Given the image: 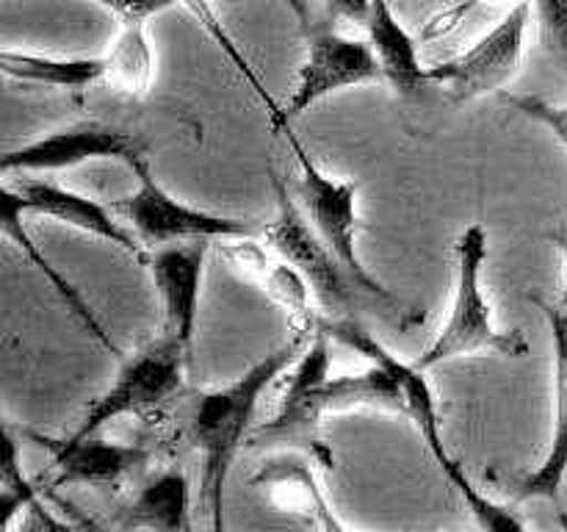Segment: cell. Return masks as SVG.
<instances>
[{"instance_id": "obj_1", "label": "cell", "mask_w": 567, "mask_h": 532, "mask_svg": "<svg viewBox=\"0 0 567 532\" xmlns=\"http://www.w3.org/2000/svg\"><path fill=\"white\" fill-rule=\"evenodd\" d=\"M313 332L293 330V336L277 349L255 360L241 377L203 391L188 416V436L203 458V499L208 508L210 526H225V488L238 449L252 438L255 416L266 388L299 358Z\"/></svg>"}, {"instance_id": "obj_2", "label": "cell", "mask_w": 567, "mask_h": 532, "mask_svg": "<svg viewBox=\"0 0 567 532\" xmlns=\"http://www.w3.org/2000/svg\"><path fill=\"white\" fill-rule=\"evenodd\" d=\"M319 327H324L332 336V341L343 344V347L354 349L358 355H363L365 360H380V364L391 366L393 375H396L399 386L404 391V416L415 424L421 441L426 443V449L432 452L435 463L441 466L443 477L452 482L454 491L463 497L465 508L471 510V515L476 519V524L485 526L493 532H513L524 530V519H520L515 510H509L507 504H498L496 499L487 497L485 491L471 482V477L465 474L463 466L454 460V454L449 452L446 441H443L441 432V416H437V397L432 382L426 380V369H419L415 364H404L399 355H393L380 338L371 330H365L354 316H341V319H319Z\"/></svg>"}, {"instance_id": "obj_3", "label": "cell", "mask_w": 567, "mask_h": 532, "mask_svg": "<svg viewBox=\"0 0 567 532\" xmlns=\"http://www.w3.org/2000/svg\"><path fill=\"white\" fill-rule=\"evenodd\" d=\"M487 231L474 222L465 227L454 244V297L446 325L441 327L430 347L413 360L419 369H435L457 358L496 352L507 358H524L529 341L520 330H502L493 316V305L485 294Z\"/></svg>"}, {"instance_id": "obj_4", "label": "cell", "mask_w": 567, "mask_h": 532, "mask_svg": "<svg viewBox=\"0 0 567 532\" xmlns=\"http://www.w3.org/2000/svg\"><path fill=\"white\" fill-rule=\"evenodd\" d=\"M280 133L286 136L288 147L297 155L299 164V197H302V208L308 214L310 225L316 227L321 238H324L327 247L336 253V258L341 260L343 269L352 275V280L358 283L360 291L369 297V303L380 305L385 310V316H391L396 325L413 327L419 325L424 316L415 308L404 305L391 288L382 286L374 275H371L369 266L363 264L358 249V231H360V216H358V183L341 181V177H332L330 172L321 170L313 161V155L305 150V144L299 142L297 133H293L291 122L280 127Z\"/></svg>"}, {"instance_id": "obj_5", "label": "cell", "mask_w": 567, "mask_h": 532, "mask_svg": "<svg viewBox=\"0 0 567 532\" xmlns=\"http://www.w3.org/2000/svg\"><path fill=\"white\" fill-rule=\"evenodd\" d=\"M354 410H382V413L404 416V391L391 366L369 360V369L358 371V375L327 377L321 386L310 388V391L280 399L277 413L266 424H260L249 441L258 447L305 443L308 449L330 454V449L316 438L321 421L327 416L354 413Z\"/></svg>"}, {"instance_id": "obj_6", "label": "cell", "mask_w": 567, "mask_h": 532, "mask_svg": "<svg viewBox=\"0 0 567 532\" xmlns=\"http://www.w3.org/2000/svg\"><path fill=\"white\" fill-rule=\"evenodd\" d=\"M138 186L127 197L111 200V208L122 216L127 227L142 238L147 249L183 242H227L241 236H264V227L244 216L216 214L177 200L169 188L161 186L150 172L147 161L133 170Z\"/></svg>"}, {"instance_id": "obj_7", "label": "cell", "mask_w": 567, "mask_h": 532, "mask_svg": "<svg viewBox=\"0 0 567 532\" xmlns=\"http://www.w3.org/2000/svg\"><path fill=\"white\" fill-rule=\"evenodd\" d=\"M188 355L192 352L161 336L158 341L144 347L133 358H122L120 375L114 377V382L97 399L89 402V408L78 419L75 430L61 438L55 447L97 436L125 416H144L158 410L161 405L169 402L181 391L183 380H186Z\"/></svg>"}, {"instance_id": "obj_8", "label": "cell", "mask_w": 567, "mask_h": 532, "mask_svg": "<svg viewBox=\"0 0 567 532\" xmlns=\"http://www.w3.org/2000/svg\"><path fill=\"white\" fill-rule=\"evenodd\" d=\"M271 186L277 194V216L275 222L264 225L260 238L302 272L305 280L313 288L321 319H341L358 305L369 303V297L360 291L352 275L336 258V253L327 247L324 238L310 225L302 205L288 194L286 181L275 170H271Z\"/></svg>"}, {"instance_id": "obj_9", "label": "cell", "mask_w": 567, "mask_h": 532, "mask_svg": "<svg viewBox=\"0 0 567 532\" xmlns=\"http://www.w3.org/2000/svg\"><path fill=\"white\" fill-rule=\"evenodd\" d=\"M535 20L532 0H518L474 48L430 66L426 75L437 83L452 105H468L485 94L502 92L520 72L526 55V33Z\"/></svg>"}, {"instance_id": "obj_10", "label": "cell", "mask_w": 567, "mask_h": 532, "mask_svg": "<svg viewBox=\"0 0 567 532\" xmlns=\"http://www.w3.org/2000/svg\"><path fill=\"white\" fill-rule=\"evenodd\" d=\"M89 161H120L133 172L142 161H147V153H144V144L131 133L116 131L103 122H78V125L59 127L9 150L0 161V172L3 177L61 172L75 170Z\"/></svg>"}, {"instance_id": "obj_11", "label": "cell", "mask_w": 567, "mask_h": 532, "mask_svg": "<svg viewBox=\"0 0 567 532\" xmlns=\"http://www.w3.org/2000/svg\"><path fill=\"white\" fill-rule=\"evenodd\" d=\"M369 83H385L369 39L343 37L330 28L316 31L308 39V55L297 72L291 98L282 105V125L310 111L330 94L343 92V89L369 86Z\"/></svg>"}, {"instance_id": "obj_12", "label": "cell", "mask_w": 567, "mask_h": 532, "mask_svg": "<svg viewBox=\"0 0 567 532\" xmlns=\"http://www.w3.org/2000/svg\"><path fill=\"white\" fill-rule=\"evenodd\" d=\"M210 242L166 244L150 253L147 269L161 303V336L192 352Z\"/></svg>"}, {"instance_id": "obj_13", "label": "cell", "mask_w": 567, "mask_h": 532, "mask_svg": "<svg viewBox=\"0 0 567 532\" xmlns=\"http://www.w3.org/2000/svg\"><path fill=\"white\" fill-rule=\"evenodd\" d=\"M330 466V454L316 449H280L264 458V463L249 477V485L282 513L299 515L319 530H343L319 480V469Z\"/></svg>"}, {"instance_id": "obj_14", "label": "cell", "mask_w": 567, "mask_h": 532, "mask_svg": "<svg viewBox=\"0 0 567 532\" xmlns=\"http://www.w3.org/2000/svg\"><path fill=\"white\" fill-rule=\"evenodd\" d=\"M258 238L260 236L227 238L221 255L230 264V269L252 280L271 303L286 310L293 330L313 332L321 319V314L316 310L319 305H316L313 288H310V283L305 280V275L291 260L275 253L269 244H260Z\"/></svg>"}, {"instance_id": "obj_15", "label": "cell", "mask_w": 567, "mask_h": 532, "mask_svg": "<svg viewBox=\"0 0 567 532\" xmlns=\"http://www.w3.org/2000/svg\"><path fill=\"white\" fill-rule=\"evenodd\" d=\"M14 192L25 205L28 216H44V219H55L66 227H75V231L103 238V242L114 244L116 249H122L131 258L147 264V247L122 222V216L111 208V203H97V200L59 186L53 181H22L17 183Z\"/></svg>"}, {"instance_id": "obj_16", "label": "cell", "mask_w": 567, "mask_h": 532, "mask_svg": "<svg viewBox=\"0 0 567 532\" xmlns=\"http://www.w3.org/2000/svg\"><path fill=\"white\" fill-rule=\"evenodd\" d=\"M540 308L546 314L548 330H551L554 352L551 438H548V449L540 466L515 485V502H529V499L559 502V491H563L567 477V314L559 305L540 303Z\"/></svg>"}, {"instance_id": "obj_17", "label": "cell", "mask_w": 567, "mask_h": 532, "mask_svg": "<svg viewBox=\"0 0 567 532\" xmlns=\"http://www.w3.org/2000/svg\"><path fill=\"white\" fill-rule=\"evenodd\" d=\"M147 463V452L131 443L109 441L103 432L89 436L78 443H64L53 447V485H86L97 491H111V488L125 485L127 477L136 474Z\"/></svg>"}, {"instance_id": "obj_18", "label": "cell", "mask_w": 567, "mask_h": 532, "mask_svg": "<svg viewBox=\"0 0 567 532\" xmlns=\"http://www.w3.org/2000/svg\"><path fill=\"white\" fill-rule=\"evenodd\" d=\"M365 39H369L374 59L380 64L382 78L399 98H415L430 75V66L421 64L419 44L413 33L402 25L393 11L391 0H374L369 22H365Z\"/></svg>"}, {"instance_id": "obj_19", "label": "cell", "mask_w": 567, "mask_h": 532, "mask_svg": "<svg viewBox=\"0 0 567 532\" xmlns=\"http://www.w3.org/2000/svg\"><path fill=\"white\" fill-rule=\"evenodd\" d=\"M25 216H28V211H25V205H22V200L17 197L14 186H11L9 181H3V188H0V222H3L6 238H11V242L20 247V253H25V258L37 266L39 275H42L44 280L50 283V288L59 294V299L66 305V310H72V316H75V319L86 327L89 336L97 338V341L103 344L111 355H116V358L122 360V352H120V347L114 344V338L105 332V327L100 325L97 316L92 314V308L83 303V297L75 291V286H72V283L61 275V272H55V266L50 264L42 253H39V247L33 244L31 233H28L25 222H22Z\"/></svg>"}, {"instance_id": "obj_20", "label": "cell", "mask_w": 567, "mask_h": 532, "mask_svg": "<svg viewBox=\"0 0 567 532\" xmlns=\"http://www.w3.org/2000/svg\"><path fill=\"white\" fill-rule=\"evenodd\" d=\"M125 530H192V482L186 469L172 466L133 497L120 521Z\"/></svg>"}, {"instance_id": "obj_21", "label": "cell", "mask_w": 567, "mask_h": 532, "mask_svg": "<svg viewBox=\"0 0 567 532\" xmlns=\"http://www.w3.org/2000/svg\"><path fill=\"white\" fill-rule=\"evenodd\" d=\"M0 70L20 83L50 89H89L105 83V55H48L3 50Z\"/></svg>"}, {"instance_id": "obj_22", "label": "cell", "mask_w": 567, "mask_h": 532, "mask_svg": "<svg viewBox=\"0 0 567 532\" xmlns=\"http://www.w3.org/2000/svg\"><path fill=\"white\" fill-rule=\"evenodd\" d=\"M105 55V86L125 98H147L155 83V50L147 22H127Z\"/></svg>"}, {"instance_id": "obj_23", "label": "cell", "mask_w": 567, "mask_h": 532, "mask_svg": "<svg viewBox=\"0 0 567 532\" xmlns=\"http://www.w3.org/2000/svg\"><path fill=\"white\" fill-rule=\"evenodd\" d=\"M177 6H183V9H186L188 14L199 22V28H203V31L208 33L216 44H219L221 53L227 55V61L236 66L238 75L249 83V89H252V92L258 94L260 103L266 105L271 125L280 127L282 125V105L271 98V92L266 89V83L260 81V75H258V70L252 66V61L247 59V53H244L241 44H238L236 39H233V33L227 31L225 20H221L219 11H216L214 0H177Z\"/></svg>"}, {"instance_id": "obj_24", "label": "cell", "mask_w": 567, "mask_h": 532, "mask_svg": "<svg viewBox=\"0 0 567 532\" xmlns=\"http://www.w3.org/2000/svg\"><path fill=\"white\" fill-rule=\"evenodd\" d=\"M532 6L543 48L567 75V0H532Z\"/></svg>"}, {"instance_id": "obj_25", "label": "cell", "mask_w": 567, "mask_h": 532, "mask_svg": "<svg viewBox=\"0 0 567 532\" xmlns=\"http://www.w3.org/2000/svg\"><path fill=\"white\" fill-rule=\"evenodd\" d=\"M504 103L513 105L515 111H520L529 120H535L537 125L548 127L554 139L567 147V105L535 98V94H504Z\"/></svg>"}, {"instance_id": "obj_26", "label": "cell", "mask_w": 567, "mask_h": 532, "mask_svg": "<svg viewBox=\"0 0 567 532\" xmlns=\"http://www.w3.org/2000/svg\"><path fill=\"white\" fill-rule=\"evenodd\" d=\"M92 3L103 6L109 14H114L120 25H127V22H150L153 17L177 6V0H92Z\"/></svg>"}, {"instance_id": "obj_27", "label": "cell", "mask_w": 567, "mask_h": 532, "mask_svg": "<svg viewBox=\"0 0 567 532\" xmlns=\"http://www.w3.org/2000/svg\"><path fill=\"white\" fill-rule=\"evenodd\" d=\"M374 0H324V11L332 22H347V25H363L369 22Z\"/></svg>"}, {"instance_id": "obj_28", "label": "cell", "mask_w": 567, "mask_h": 532, "mask_svg": "<svg viewBox=\"0 0 567 532\" xmlns=\"http://www.w3.org/2000/svg\"><path fill=\"white\" fill-rule=\"evenodd\" d=\"M288 11H291L293 17H297V22L302 28L310 25V14H308V0H286Z\"/></svg>"}, {"instance_id": "obj_29", "label": "cell", "mask_w": 567, "mask_h": 532, "mask_svg": "<svg viewBox=\"0 0 567 532\" xmlns=\"http://www.w3.org/2000/svg\"><path fill=\"white\" fill-rule=\"evenodd\" d=\"M559 249H563V260H565V280H563V297H559V308L567 314V236H557Z\"/></svg>"}]
</instances>
